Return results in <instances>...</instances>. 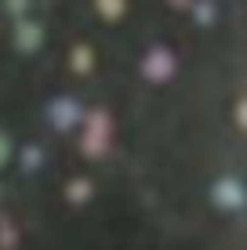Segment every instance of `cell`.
<instances>
[{"instance_id":"6da1fadb","label":"cell","mask_w":247,"mask_h":250,"mask_svg":"<svg viewBox=\"0 0 247 250\" xmlns=\"http://www.w3.org/2000/svg\"><path fill=\"white\" fill-rule=\"evenodd\" d=\"M0 250H247V44L0 0Z\"/></svg>"}]
</instances>
